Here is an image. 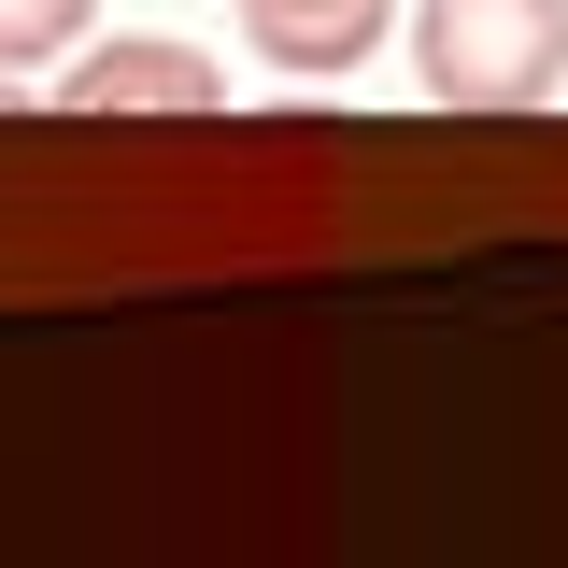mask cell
<instances>
[{
    "label": "cell",
    "mask_w": 568,
    "mask_h": 568,
    "mask_svg": "<svg viewBox=\"0 0 568 568\" xmlns=\"http://www.w3.org/2000/svg\"><path fill=\"white\" fill-rule=\"evenodd\" d=\"M413 71L440 114H540L568 71V0H413Z\"/></svg>",
    "instance_id": "1"
},
{
    "label": "cell",
    "mask_w": 568,
    "mask_h": 568,
    "mask_svg": "<svg viewBox=\"0 0 568 568\" xmlns=\"http://www.w3.org/2000/svg\"><path fill=\"white\" fill-rule=\"evenodd\" d=\"M58 114H85V129H185V114H227V85H213L200 43H85L58 85Z\"/></svg>",
    "instance_id": "2"
},
{
    "label": "cell",
    "mask_w": 568,
    "mask_h": 568,
    "mask_svg": "<svg viewBox=\"0 0 568 568\" xmlns=\"http://www.w3.org/2000/svg\"><path fill=\"white\" fill-rule=\"evenodd\" d=\"M384 29H398V0H242V43L298 85H327V71H369L384 58Z\"/></svg>",
    "instance_id": "3"
},
{
    "label": "cell",
    "mask_w": 568,
    "mask_h": 568,
    "mask_svg": "<svg viewBox=\"0 0 568 568\" xmlns=\"http://www.w3.org/2000/svg\"><path fill=\"white\" fill-rule=\"evenodd\" d=\"M85 43V0H0V71H43Z\"/></svg>",
    "instance_id": "4"
},
{
    "label": "cell",
    "mask_w": 568,
    "mask_h": 568,
    "mask_svg": "<svg viewBox=\"0 0 568 568\" xmlns=\"http://www.w3.org/2000/svg\"><path fill=\"white\" fill-rule=\"evenodd\" d=\"M0 114H14V71H0Z\"/></svg>",
    "instance_id": "5"
}]
</instances>
